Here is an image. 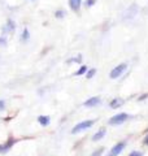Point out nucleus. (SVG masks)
<instances>
[{
	"label": "nucleus",
	"mask_w": 148,
	"mask_h": 156,
	"mask_svg": "<svg viewBox=\"0 0 148 156\" xmlns=\"http://www.w3.org/2000/svg\"><path fill=\"white\" fill-rule=\"evenodd\" d=\"M30 38V34H29L27 29H23V33H22V41H27Z\"/></svg>",
	"instance_id": "f8f14e48"
},
{
	"label": "nucleus",
	"mask_w": 148,
	"mask_h": 156,
	"mask_svg": "<svg viewBox=\"0 0 148 156\" xmlns=\"http://www.w3.org/2000/svg\"><path fill=\"white\" fill-rule=\"evenodd\" d=\"M5 108V103H4V100H0V111H3Z\"/></svg>",
	"instance_id": "aec40b11"
},
{
	"label": "nucleus",
	"mask_w": 148,
	"mask_h": 156,
	"mask_svg": "<svg viewBox=\"0 0 148 156\" xmlns=\"http://www.w3.org/2000/svg\"><path fill=\"white\" fill-rule=\"evenodd\" d=\"M81 0H69V5H70V8L73 9V11H78L81 7Z\"/></svg>",
	"instance_id": "0eeeda50"
},
{
	"label": "nucleus",
	"mask_w": 148,
	"mask_h": 156,
	"mask_svg": "<svg viewBox=\"0 0 148 156\" xmlns=\"http://www.w3.org/2000/svg\"><path fill=\"white\" fill-rule=\"evenodd\" d=\"M103 151H104V148H103V147H101V148H99V150H96V151H95V152H93V154H92L91 156H101V154H103Z\"/></svg>",
	"instance_id": "4468645a"
},
{
	"label": "nucleus",
	"mask_w": 148,
	"mask_h": 156,
	"mask_svg": "<svg viewBox=\"0 0 148 156\" xmlns=\"http://www.w3.org/2000/svg\"><path fill=\"white\" fill-rule=\"evenodd\" d=\"M86 72H87V66L83 65V66L79 68V70H77V72H76V76H82V74H85Z\"/></svg>",
	"instance_id": "9b49d317"
},
{
	"label": "nucleus",
	"mask_w": 148,
	"mask_h": 156,
	"mask_svg": "<svg viewBox=\"0 0 148 156\" xmlns=\"http://www.w3.org/2000/svg\"><path fill=\"white\" fill-rule=\"evenodd\" d=\"M62 14H64V12H62V11H57V12H56V17L61 18V17H62Z\"/></svg>",
	"instance_id": "412c9836"
},
{
	"label": "nucleus",
	"mask_w": 148,
	"mask_h": 156,
	"mask_svg": "<svg viewBox=\"0 0 148 156\" xmlns=\"http://www.w3.org/2000/svg\"><path fill=\"white\" fill-rule=\"evenodd\" d=\"M99 103H100V98L93 96V98H91V99L86 100L85 103H83V105H85V107H95V105H97Z\"/></svg>",
	"instance_id": "423d86ee"
},
{
	"label": "nucleus",
	"mask_w": 148,
	"mask_h": 156,
	"mask_svg": "<svg viewBox=\"0 0 148 156\" xmlns=\"http://www.w3.org/2000/svg\"><path fill=\"white\" fill-rule=\"evenodd\" d=\"M38 122L42 126H47L49 124V117L48 116H39L38 117Z\"/></svg>",
	"instance_id": "9d476101"
},
{
	"label": "nucleus",
	"mask_w": 148,
	"mask_h": 156,
	"mask_svg": "<svg viewBox=\"0 0 148 156\" xmlns=\"http://www.w3.org/2000/svg\"><path fill=\"white\" fill-rule=\"evenodd\" d=\"M81 60H82L81 56H78L77 58H73V60H69V62H81Z\"/></svg>",
	"instance_id": "f3484780"
},
{
	"label": "nucleus",
	"mask_w": 148,
	"mask_h": 156,
	"mask_svg": "<svg viewBox=\"0 0 148 156\" xmlns=\"http://www.w3.org/2000/svg\"><path fill=\"white\" fill-rule=\"evenodd\" d=\"M125 146H126V142H118V143L115 146V147L111 150V152L108 154V156H118V155H120L122 151H123Z\"/></svg>",
	"instance_id": "39448f33"
},
{
	"label": "nucleus",
	"mask_w": 148,
	"mask_h": 156,
	"mask_svg": "<svg viewBox=\"0 0 148 156\" xmlns=\"http://www.w3.org/2000/svg\"><path fill=\"white\" fill-rule=\"evenodd\" d=\"M123 104V99H120V98H116V99H113L112 101H111V107L112 108H118L120 105H122Z\"/></svg>",
	"instance_id": "1a4fd4ad"
},
{
	"label": "nucleus",
	"mask_w": 148,
	"mask_h": 156,
	"mask_svg": "<svg viewBox=\"0 0 148 156\" xmlns=\"http://www.w3.org/2000/svg\"><path fill=\"white\" fill-rule=\"evenodd\" d=\"M17 142V139H14V138H9L5 143H3V144H0V154H7L9 150H11L13 147V144Z\"/></svg>",
	"instance_id": "7ed1b4c3"
},
{
	"label": "nucleus",
	"mask_w": 148,
	"mask_h": 156,
	"mask_svg": "<svg viewBox=\"0 0 148 156\" xmlns=\"http://www.w3.org/2000/svg\"><path fill=\"white\" fill-rule=\"evenodd\" d=\"M104 135H105V129H100L95 135L92 136V140H93V142H97V140H100Z\"/></svg>",
	"instance_id": "6e6552de"
},
{
	"label": "nucleus",
	"mask_w": 148,
	"mask_h": 156,
	"mask_svg": "<svg viewBox=\"0 0 148 156\" xmlns=\"http://www.w3.org/2000/svg\"><path fill=\"white\" fill-rule=\"evenodd\" d=\"M7 44V39L5 38H0V46H5Z\"/></svg>",
	"instance_id": "6ab92c4d"
},
{
	"label": "nucleus",
	"mask_w": 148,
	"mask_h": 156,
	"mask_svg": "<svg viewBox=\"0 0 148 156\" xmlns=\"http://www.w3.org/2000/svg\"><path fill=\"white\" fill-rule=\"evenodd\" d=\"M95 3H96V0H86L85 4H86V7H92Z\"/></svg>",
	"instance_id": "2eb2a0df"
},
{
	"label": "nucleus",
	"mask_w": 148,
	"mask_h": 156,
	"mask_svg": "<svg viewBox=\"0 0 148 156\" xmlns=\"http://www.w3.org/2000/svg\"><path fill=\"white\" fill-rule=\"evenodd\" d=\"M127 119H129V115H127V113H118L116 116H113L112 119L109 120V125H120V124H123Z\"/></svg>",
	"instance_id": "f03ea898"
},
{
	"label": "nucleus",
	"mask_w": 148,
	"mask_h": 156,
	"mask_svg": "<svg viewBox=\"0 0 148 156\" xmlns=\"http://www.w3.org/2000/svg\"><path fill=\"white\" fill-rule=\"evenodd\" d=\"M129 156H143L140 152H138V151H132V152L129 155Z\"/></svg>",
	"instance_id": "a211bd4d"
},
{
	"label": "nucleus",
	"mask_w": 148,
	"mask_h": 156,
	"mask_svg": "<svg viewBox=\"0 0 148 156\" xmlns=\"http://www.w3.org/2000/svg\"><path fill=\"white\" fill-rule=\"evenodd\" d=\"M95 74H96V69H90V70L87 72V78L90 80V78H92Z\"/></svg>",
	"instance_id": "ddd939ff"
},
{
	"label": "nucleus",
	"mask_w": 148,
	"mask_h": 156,
	"mask_svg": "<svg viewBox=\"0 0 148 156\" xmlns=\"http://www.w3.org/2000/svg\"><path fill=\"white\" fill-rule=\"evenodd\" d=\"M148 96V94H144V95H142V96H139V100H144Z\"/></svg>",
	"instance_id": "4be33fe9"
},
{
	"label": "nucleus",
	"mask_w": 148,
	"mask_h": 156,
	"mask_svg": "<svg viewBox=\"0 0 148 156\" xmlns=\"http://www.w3.org/2000/svg\"><path fill=\"white\" fill-rule=\"evenodd\" d=\"M126 68H127L126 64H121V65H117L116 68H113V70L111 72V78H112V80H116V78H118L123 72L126 70Z\"/></svg>",
	"instance_id": "20e7f679"
},
{
	"label": "nucleus",
	"mask_w": 148,
	"mask_h": 156,
	"mask_svg": "<svg viewBox=\"0 0 148 156\" xmlns=\"http://www.w3.org/2000/svg\"><path fill=\"white\" fill-rule=\"evenodd\" d=\"M144 144H147V146H148V135L144 138Z\"/></svg>",
	"instance_id": "5701e85b"
},
{
	"label": "nucleus",
	"mask_w": 148,
	"mask_h": 156,
	"mask_svg": "<svg viewBox=\"0 0 148 156\" xmlns=\"http://www.w3.org/2000/svg\"><path fill=\"white\" fill-rule=\"evenodd\" d=\"M13 29H14V23H13V21H11V20H9V21H8V30L12 31Z\"/></svg>",
	"instance_id": "dca6fc26"
},
{
	"label": "nucleus",
	"mask_w": 148,
	"mask_h": 156,
	"mask_svg": "<svg viewBox=\"0 0 148 156\" xmlns=\"http://www.w3.org/2000/svg\"><path fill=\"white\" fill-rule=\"evenodd\" d=\"M93 124H95V121H93V120H90V121H82V122H79L78 125H76V126L73 128L72 134H77L78 131H82V130H86V129H88V128H91Z\"/></svg>",
	"instance_id": "f257e3e1"
}]
</instances>
